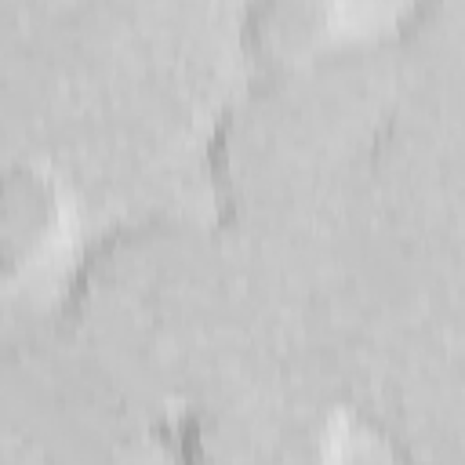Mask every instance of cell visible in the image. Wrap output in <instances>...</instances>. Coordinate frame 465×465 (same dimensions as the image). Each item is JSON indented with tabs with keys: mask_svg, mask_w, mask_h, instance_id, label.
Returning a JSON list of instances; mask_svg holds the SVG:
<instances>
[{
	"mask_svg": "<svg viewBox=\"0 0 465 465\" xmlns=\"http://www.w3.org/2000/svg\"><path fill=\"white\" fill-rule=\"evenodd\" d=\"M69 232V200L58 174L33 160L18 156L4 174V287L15 291L22 280L36 276Z\"/></svg>",
	"mask_w": 465,
	"mask_h": 465,
	"instance_id": "cell-1",
	"label": "cell"
},
{
	"mask_svg": "<svg viewBox=\"0 0 465 465\" xmlns=\"http://www.w3.org/2000/svg\"><path fill=\"white\" fill-rule=\"evenodd\" d=\"M345 7L316 0H272L251 4L240 18V47L265 73H287L312 65L341 51Z\"/></svg>",
	"mask_w": 465,
	"mask_h": 465,
	"instance_id": "cell-2",
	"label": "cell"
}]
</instances>
